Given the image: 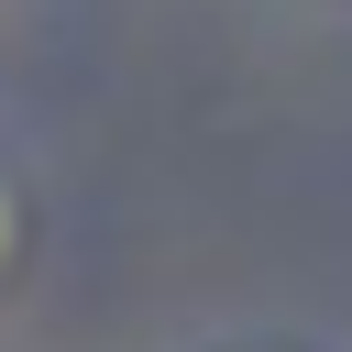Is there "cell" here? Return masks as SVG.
<instances>
[{
    "mask_svg": "<svg viewBox=\"0 0 352 352\" xmlns=\"http://www.w3.org/2000/svg\"><path fill=\"white\" fill-rule=\"evenodd\" d=\"M0 231H11V209H0Z\"/></svg>",
    "mask_w": 352,
    "mask_h": 352,
    "instance_id": "obj_1",
    "label": "cell"
}]
</instances>
